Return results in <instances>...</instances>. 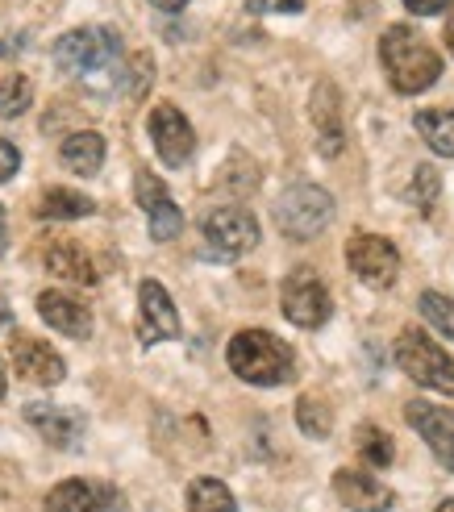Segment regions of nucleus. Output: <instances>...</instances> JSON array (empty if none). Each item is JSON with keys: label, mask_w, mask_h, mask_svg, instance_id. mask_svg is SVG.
<instances>
[{"label": "nucleus", "mask_w": 454, "mask_h": 512, "mask_svg": "<svg viewBox=\"0 0 454 512\" xmlns=\"http://www.w3.org/2000/svg\"><path fill=\"white\" fill-rule=\"evenodd\" d=\"M271 217H275V229H280L284 238L309 242L334 221V196L317 184H292L280 200H275Z\"/></svg>", "instance_id": "obj_3"}, {"label": "nucleus", "mask_w": 454, "mask_h": 512, "mask_svg": "<svg viewBox=\"0 0 454 512\" xmlns=\"http://www.w3.org/2000/svg\"><path fill=\"white\" fill-rule=\"evenodd\" d=\"M17 167H21V155H17V146H13V142H5V138H0V184H9V179L17 175Z\"/></svg>", "instance_id": "obj_30"}, {"label": "nucleus", "mask_w": 454, "mask_h": 512, "mask_svg": "<svg viewBox=\"0 0 454 512\" xmlns=\"http://www.w3.org/2000/svg\"><path fill=\"white\" fill-rule=\"evenodd\" d=\"M46 512H125V496L100 479H67L46 496Z\"/></svg>", "instance_id": "obj_11"}, {"label": "nucleus", "mask_w": 454, "mask_h": 512, "mask_svg": "<svg viewBox=\"0 0 454 512\" xmlns=\"http://www.w3.org/2000/svg\"><path fill=\"white\" fill-rule=\"evenodd\" d=\"M392 454H396V446H392V438H388L380 425H363V429H359V458H363V463L388 467Z\"/></svg>", "instance_id": "obj_26"}, {"label": "nucleus", "mask_w": 454, "mask_h": 512, "mask_svg": "<svg viewBox=\"0 0 454 512\" xmlns=\"http://www.w3.org/2000/svg\"><path fill=\"white\" fill-rule=\"evenodd\" d=\"M421 317L430 321L438 334H446V338H454V300L450 296H442V292H421Z\"/></svg>", "instance_id": "obj_27"}, {"label": "nucleus", "mask_w": 454, "mask_h": 512, "mask_svg": "<svg viewBox=\"0 0 454 512\" xmlns=\"http://www.w3.org/2000/svg\"><path fill=\"white\" fill-rule=\"evenodd\" d=\"M313 125H317V146L321 155H338L342 150V100H338V88L334 84H317L313 88Z\"/></svg>", "instance_id": "obj_18"}, {"label": "nucleus", "mask_w": 454, "mask_h": 512, "mask_svg": "<svg viewBox=\"0 0 454 512\" xmlns=\"http://www.w3.org/2000/svg\"><path fill=\"white\" fill-rule=\"evenodd\" d=\"M280 309L292 325L300 329H317L330 321L334 313V300H330V288L317 279V271L309 267H296L288 279H284V288H280Z\"/></svg>", "instance_id": "obj_7"}, {"label": "nucleus", "mask_w": 454, "mask_h": 512, "mask_svg": "<svg viewBox=\"0 0 454 512\" xmlns=\"http://www.w3.org/2000/svg\"><path fill=\"white\" fill-rule=\"evenodd\" d=\"M405 421L425 438V446L434 450L438 463L446 471H454V413L450 408H438L430 400H409L405 404Z\"/></svg>", "instance_id": "obj_14"}, {"label": "nucleus", "mask_w": 454, "mask_h": 512, "mask_svg": "<svg viewBox=\"0 0 454 512\" xmlns=\"http://www.w3.org/2000/svg\"><path fill=\"white\" fill-rule=\"evenodd\" d=\"M417 134L425 138V146L442 159H454V109H421L413 117Z\"/></svg>", "instance_id": "obj_21"}, {"label": "nucleus", "mask_w": 454, "mask_h": 512, "mask_svg": "<svg viewBox=\"0 0 454 512\" xmlns=\"http://www.w3.org/2000/svg\"><path fill=\"white\" fill-rule=\"evenodd\" d=\"M5 329H13V309H9V300L0 296V334H5Z\"/></svg>", "instance_id": "obj_33"}, {"label": "nucleus", "mask_w": 454, "mask_h": 512, "mask_svg": "<svg viewBox=\"0 0 454 512\" xmlns=\"http://www.w3.org/2000/svg\"><path fill=\"white\" fill-rule=\"evenodd\" d=\"M13 367L21 379L38 383V388H55V383L67 379V363L63 354L42 342V338H30V334H13Z\"/></svg>", "instance_id": "obj_13"}, {"label": "nucleus", "mask_w": 454, "mask_h": 512, "mask_svg": "<svg viewBox=\"0 0 454 512\" xmlns=\"http://www.w3.org/2000/svg\"><path fill=\"white\" fill-rule=\"evenodd\" d=\"M59 159H63V167L75 171V175H96L100 163H105V138H100L96 130H75V134L63 138Z\"/></svg>", "instance_id": "obj_20"}, {"label": "nucleus", "mask_w": 454, "mask_h": 512, "mask_svg": "<svg viewBox=\"0 0 454 512\" xmlns=\"http://www.w3.org/2000/svg\"><path fill=\"white\" fill-rule=\"evenodd\" d=\"M121 55V38L109 25H84V30H71L55 42V63L67 75H84L96 67H109Z\"/></svg>", "instance_id": "obj_6"}, {"label": "nucleus", "mask_w": 454, "mask_h": 512, "mask_svg": "<svg viewBox=\"0 0 454 512\" xmlns=\"http://www.w3.org/2000/svg\"><path fill=\"white\" fill-rule=\"evenodd\" d=\"M38 317L67 338H92V313L84 300H75L67 292H38Z\"/></svg>", "instance_id": "obj_16"}, {"label": "nucleus", "mask_w": 454, "mask_h": 512, "mask_svg": "<svg viewBox=\"0 0 454 512\" xmlns=\"http://www.w3.org/2000/svg\"><path fill=\"white\" fill-rule=\"evenodd\" d=\"M42 259H46V271L67 279V284H96L100 279V271L88 259V250L75 246V242H50Z\"/></svg>", "instance_id": "obj_19"}, {"label": "nucleus", "mask_w": 454, "mask_h": 512, "mask_svg": "<svg viewBox=\"0 0 454 512\" xmlns=\"http://www.w3.org/2000/svg\"><path fill=\"white\" fill-rule=\"evenodd\" d=\"M438 512H454V496H450V500H442V504H438Z\"/></svg>", "instance_id": "obj_37"}, {"label": "nucleus", "mask_w": 454, "mask_h": 512, "mask_svg": "<svg viewBox=\"0 0 454 512\" xmlns=\"http://www.w3.org/2000/svg\"><path fill=\"white\" fill-rule=\"evenodd\" d=\"M9 250V221H5V209H0V259H5Z\"/></svg>", "instance_id": "obj_34"}, {"label": "nucleus", "mask_w": 454, "mask_h": 512, "mask_svg": "<svg viewBox=\"0 0 454 512\" xmlns=\"http://www.w3.org/2000/svg\"><path fill=\"white\" fill-rule=\"evenodd\" d=\"M405 9L417 13V17H438L450 9V0H405Z\"/></svg>", "instance_id": "obj_31"}, {"label": "nucleus", "mask_w": 454, "mask_h": 512, "mask_svg": "<svg viewBox=\"0 0 454 512\" xmlns=\"http://www.w3.org/2000/svg\"><path fill=\"white\" fill-rule=\"evenodd\" d=\"M150 5H155L159 13H180V9L188 5V0H150Z\"/></svg>", "instance_id": "obj_32"}, {"label": "nucleus", "mask_w": 454, "mask_h": 512, "mask_svg": "<svg viewBox=\"0 0 454 512\" xmlns=\"http://www.w3.org/2000/svg\"><path fill=\"white\" fill-rule=\"evenodd\" d=\"M334 496L350 512H388L392 508V492L384 488V483L371 479L367 471H355V467H342L334 475Z\"/></svg>", "instance_id": "obj_17"}, {"label": "nucleus", "mask_w": 454, "mask_h": 512, "mask_svg": "<svg viewBox=\"0 0 454 512\" xmlns=\"http://www.w3.org/2000/svg\"><path fill=\"white\" fill-rule=\"evenodd\" d=\"M346 263L371 288H388V284H396V275H400V254L380 234H350Z\"/></svg>", "instance_id": "obj_9"}, {"label": "nucleus", "mask_w": 454, "mask_h": 512, "mask_svg": "<svg viewBox=\"0 0 454 512\" xmlns=\"http://www.w3.org/2000/svg\"><path fill=\"white\" fill-rule=\"evenodd\" d=\"M409 200L413 204H421V213H430L434 209V200H438V171L434 167H417V175H413V188H409Z\"/></svg>", "instance_id": "obj_28"}, {"label": "nucleus", "mask_w": 454, "mask_h": 512, "mask_svg": "<svg viewBox=\"0 0 454 512\" xmlns=\"http://www.w3.org/2000/svg\"><path fill=\"white\" fill-rule=\"evenodd\" d=\"M296 425L300 433H309V438L325 442L334 433V408L330 400H321V396H300L296 400Z\"/></svg>", "instance_id": "obj_24"}, {"label": "nucleus", "mask_w": 454, "mask_h": 512, "mask_svg": "<svg viewBox=\"0 0 454 512\" xmlns=\"http://www.w3.org/2000/svg\"><path fill=\"white\" fill-rule=\"evenodd\" d=\"M134 200H138V209L146 213V221H150V238H155V242H171V238L184 229L180 204L171 200L167 184H163L155 171L138 167V175H134Z\"/></svg>", "instance_id": "obj_8"}, {"label": "nucleus", "mask_w": 454, "mask_h": 512, "mask_svg": "<svg viewBox=\"0 0 454 512\" xmlns=\"http://www.w3.org/2000/svg\"><path fill=\"white\" fill-rule=\"evenodd\" d=\"M396 367L405 371L413 383H421V388L454 396V363H450V354L430 334L405 329V334L396 338Z\"/></svg>", "instance_id": "obj_4"}, {"label": "nucleus", "mask_w": 454, "mask_h": 512, "mask_svg": "<svg viewBox=\"0 0 454 512\" xmlns=\"http://www.w3.org/2000/svg\"><path fill=\"white\" fill-rule=\"evenodd\" d=\"M25 421H30L42 438L50 446H59V450H75L84 442V417L80 413H71V408H59V404H50V400H34V404H25Z\"/></svg>", "instance_id": "obj_15"}, {"label": "nucleus", "mask_w": 454, "mask_h": 512, "mask_svg": "<svg viewBox=\"0 0 454 512\" xmlns=\"http://www.w3.org/2000/svg\"><path fill=\"white\" fill-rule=\"evenodd\" d=\"M30 105H34V84L25 75H5V84H0V117L13 121Z\"/></svg>", "instance_id": "obj_25"}, {"label": "nucleus", "mask_w": 454, "mask_h": 512, "mask_svg": "<svg viewBox=\"0 0 454 512\" xmlns=\"http://www.w3.org/2000/svg\"><path fill=\"white\" fill-rule=\"evenodd\" d=\"M150 142H155L167 167H184L196 155V134L175 105H155V113H150Z\"/></svg>", "instance_id": "obj_12"}, {"label": "nucleus", "mask_w": 454, "mask_h": 512, "mask_svg": "<svg viewBox=\"0 0 454 512\" xmlns=\"http://www.w3.org/2000/svg\"><path fill=\"white\" fill-rule=\"evenodd\" d=\"M225 363L230 371L255 388H280V383H292L296 379V350L267 334V329H242V334L230 338L225 346Z\"/></svg>", "instance_id": "obj_1"}, {"label": "nucleus", "mask_w": 454, "mask_h": 512, "mask_svg": "<svg viewBox=\"0 0 454 512\" xmlns=\"http://www.w3.org/2000/svg\"><path fill=\"white\" fill-rule=\"evenodd\" d=\"M188 512H238V500L221 479H192L188 483Z\"/></svg>", "instance_id": "obj_23"}, {"label": "nucleus", "mask_w": 454, "mask_h": 512, "mask_svg": "<svg viewBox=\"0 0 454 512\" xmlns=\"http://www.w3.org/2000/svg\"><path fill=\"white\" fill-rule=\"evenodd\" d=\"M96 209V204L84 196V192H71V188H50L42 192V200L34 204V213L46 217V221H80Z\"/></svg>", "instance_id": "obj_22"}, {"label": "nucleus", "mask_w": 454, "mask_h": 512, "mask_svg": "<svg viewBox=\"0 0 454 512\" xmlns=\"http://www.w3.org/2000/svg\"><path fill=\"white\" fill-rule=\"evenodd\" d=\"M5 392H9V371H5V358H0V400H5Z\"/></svg>", "instance_id": "obj_35"}, {"label": "nucleus", "mask_w": 454, "mask_h": 512, "mask_svg": "<svg viewBox=\"0 0 454 512\" xmlns=\"http://www.w3.org/2000/svg\"><path fill=\"white\" fill-rule=\"evenodd\" d=\"M171 338H180V313H175V304L159 279H142L138 284V342L155 346Z\"/></svg>", "instance_id": "obj_10"}, {"label": "nucleus", "mask_w": 454, "mask_h": 512, "mask_svg": "<svg viewBox=\"0 0 454 512\" xmlns=\"http://www.w3.org/2000/svg\"><path fill=\"white\" fill-rule=\"evenodd\" d=\"M380 63L388 71V84L400 96H417L425 88H434L438 75H442V55L425 38H417L409 25H388L384 30Z\"/></svg>", "instance_id": "obj_2"}, {"label": "nucleus", "mask_w": 454, "mask_h": 512, "mask_svg": "<svg viewBox=\"0 0 454 512\" xmlns=\"http://www.w3.org/2000/svg\"><path fill=\"white\" fill-rule=\"evenodd\" d=\"M200 234H205V254L221 263L242 259L246 250L259 246V221L250 217V209L242 204H221L205 221H200Z\"/></svg>", "instance_id": "obj_5"}, {"label": "nucleus", "mask_w": 454, "mask_h": 512, "mask_svg": "<svg viewBox=\"0 0 454 512\" xmlns=\"http://www.w3.org/2000/svg\"><path fill=\"white\" fill-rule=\"evenodd\" d=\"M446 46H450V55H454V13H450V21H446Z\"/></svg>", "instance_id": "obj_36"}, {"label": "nucleus", "mask_w": 454, "mask_h": 512, "mask_svg": "<svg viewBox=\"0 0 454 512\" xmlns=\"http://www.w3.org/2000/svg\"><path fill=\"white\" fill-rule=\"evenodd\" d=\"M150 80H155V63H150V55H134V63H130V84H125V92L138 100V96H146Z\"/></svg>", "instance_id": "obj_29"}]
</instances>
